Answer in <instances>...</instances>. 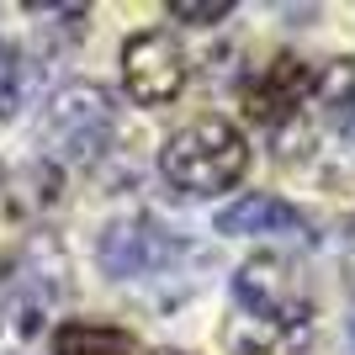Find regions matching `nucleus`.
Instances as JSON below:
<instances>
[{
    "label": "nucleus",
    "mask_w": 355,
    "mask_h": 355,
    "mask_svg": "<svg viewBox=\"0 0 355 355\" xmlns=\"http://www.w3.org/2000/svg\"><path fill=\"white\" fill-rule=\"evenodd\" d=\"M308 96H313L308 64L292 59V53H282V59H270L266 69L244 85V112H250V122H260L266 133L286 138L297 128V117H302Z\"/></svg>",
    "instance_id": "7"
},
{
    "label": "nucleus",
    "mask_w": 355,
    "mask_h": 355,
    "mask_svg": "<svg viewBox=\"0 0 355 355\" xmlns=\"http://www.w3.org/2000/svg\"><path fill=\"white\" fill-rule=\"evenodd\" d=\"M170 16L186 27H218L223 16H234V0H175Z\"/></svg>",
    "instance_id": "12"
},
{
    "label": "nucleus",
    "mask_w": 355,
    "mask_h": 355,
    "mask_svg": "<svg viewBox=\"0 0 355 355\" xmlns=\"http://www.w3.org/2000/svg\"><path fill=\"white\" fill-rule=\"evenodd\" d=\"M250 170V138L228 117H191L159 144V175L180 196H223Z\"/></svg>",
    "instance_id": "2"
},
{
    "label": "nucleus",
    "mask_w": 355,
    "mask_h": 355,
    "mask_svg": "<svg viewBox=\"0 0 355 355\" xmlns=\"http://www.w3.org/2000/svg\"><path fill=\"white\" fill-rule=\"evenodd\" d=\"M313 106H318V122L355 154V59H334L313 80Z\"/></svg>",
    "instance_id": "9"
},
{
    "label": "nucleus",
    "mask_w": 355,
    "mask_h": 355,
    "mask_svg": "<svg viewBox=\"0 0 355 355\" xmlns=\"http://www.w3.org/2000/svg\"><path fill=\"white\" fill-rule=\"evenodd\" d=\"M191 80V64H186V48L170 37L164 27H148L138 37L122 43V85H128V101L133 106H170L180 101V90Z\"/></svg>",
    "instance_id": "5"
},
{
    "label": "nucleus",
    "mask_w": 355,
    "mask_h": 355,
    "mask_svg": "<svg viewBox=\"0 0 355 355\" xmlns=\"http://www.w3.org/2000/svg\"><path fill=\"white\" fill-rule=\"evenodd\" d=\"M164 355H180V350H164Z\"/></svg>",
    "instance_id": "13"
},
{
    "label": "nucleus",
    "mask_w": 355,
    "mask_h": 355,
    "mask_svg": "<svg viewBox=\"0 0 355 355\" xmlns=\"http://www.w3.org/2000/svg\"><path fill=\"white\" fill-rule=\"evenodd\" d=\"M64 266L53 260V266H37V250L21 254L6 276H0V334L6 340H32L37 329H43V318L53 313V302H59L64 292Z\"/></svg>",
    "instance_id": "6"
},
{
    "label": "nucleus",
    "mask_w": 355,
    "mask_h": 355,
    "mask_svg": "<svg viewBox=\"0 0 355 355\" xmlns=\"http://www.w3.org/2000/svg\"><path fill=\"white\" fill-rule=\"evenodd\" d=\"M218 234L228 239H302L308 234V212H297L276 191H250L234 207L218 212Z\"/></svg>",
    "instance_id": "8"
},
{
    "label": "nucleus",
    "mask_w": 355,
    "mask_h": 355,
    "mask_svg": "<svg viewBox=\"0 0 355 355\" xmlns=\"http://www.w3.org/2000/svg\"><path fill=\"white\" fill-rule=\"evenodd\" d=\"M313 340V297L302 270L282 254H254L234 276L228 345L239 355H292Z\"/></svg>",
    "instance_id": "1"
},
{
    "label": "nucleus",
    "mask_w": 355,
    "mask_h": 355,
    "mask_svg": "<svg viewBox=\"0 0 355 355\" xmlns=\"http://www.w3.org/2000/svg\"><path fill=\"white\" fill-rule=\"evenodd\" d=\"M180 239L164 228L159 218L133 212V218H112L106 223L101 244H96V260L112 282H148V276H164V270L180 260Z\"/></svg>",
    "instance_id": "4"
},
{
    "label": "nucleus",
    "mask_w": 355,
    "mask_h": 355,
    "mask_svg": "<svg viewBox=\"0 0 355 355\" xmlns=\"http://www.w3.org/2000/svg\"><path fill=\"white\" fill-rule=\"evenodd\" d=\"M32 85H37L32 59H27V53H16L11 43H0V117H16V106H27Z\"/></svg>",
    "instance_id": "11"
},
{
    "label": "nucleus",
    "mask_w": 355,
    "mask_h": 355,
    "mask_svg": "<svg viewBox=\"0 0 355 355\" xmlns=\"http://www.w3.org/2000/svg\"><path fill=\"white\" fill-rule=\"evenodd\" d=\"M117 133V101L112 90L96 80H69L43 101V122H37V144H43L48 164H90L101 159L106 144Z\"/></svg>",
    "instance_id": "3"
},
{
    "label": "nucleus",
    "mask_w": 355,
    "mask_h": 355,
    "mask_svg": "<svg viewBox=\"0 0 355 355\" xmlns=\"http://www.w3.org/2000/svg\"><path fill=\"white\" fill-rule=\"evenodd\" d=\"M53 355H138L133 334L96 318H69L53 329Z\"/></svg>",
    "instance_id": "10"
}]
</instances>
